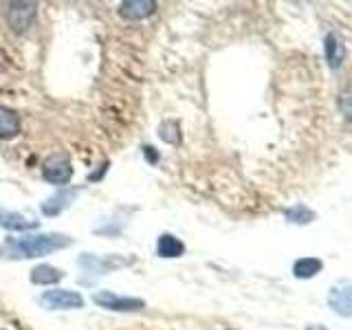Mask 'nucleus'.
I'll list each match as a JSON object with an SVG mask.
<instances>
[{
	"label": "nucleus",
	"mask_w": 352,
	"mask_h": 330,
	"mask_svg": "<svg viewBox=\"0 0 352 330\" xmlns=\"http://www.w3.org/2000/svg\"><path fill=\"white\" fill-rule=\"evenodd\" d=\"M73 238L64 234H36V236H25V238H14L7 240V256L14 260H25V258H40L49 256V253L71 247Z\"/></svg>",
	"instance_id": "1"
},
{
	"label": "nucleus",
	"mask_w": 352,
	"mask_h": 330,
	"mask_svg": "<svg viewBox=\"0 0 352 330\" xmlns=\"http://www.w3.org/2000/svg\"><path fill=\"white\" fill-rule=\"evenodd\" d=\"M38 302L49 308V311H75V308H84V297L75 291H64V289H55V291H44Z\"/></svg>",
	"instance_id": "2"
},
{
	"label": "nucleus",
	"mask_w": 352,
	"mask_h": 330,
	"mask_svg": "<svg viewBox=\"0 0 352 330\" xmlns=\"http://www.w3.org/2000/svg\"><path fill=\"white\" fill-rule=\"evenodd\" d=\"M42 176L53 185H66L73 176V168H71V159L69 154H51V157L44 161L42 165Z\"/></svg>",
	"instance_id": "3"
},
{
	"label": "nucleus",
	"mask_w": 352,
	"mask_h": 330,
	"mask_svg": "<svg viewBox=\"0 0 352 330\" xmlns=\"http://www.w3.org/2000/svg\"><path fill=\"white\" fill-rule=\"evenodd\" d=\"M93 302L97 306L106 308V311H117V313H132V311H141L146 308V302L137 300V297H121L110 291H97L93 293Z\"/></svg>",
	"instance_id": "4"
},
{
	"label": "nucleus",
	"mask_w": 352,
	"mask_h": 330,
	"mask_svg": "<svg viewBox=\"0 0 352 330\" xmlns=\"http://www.w3.org/2000/svg\"><path fill=\"white\" fill-rule=\"evenodd\" d=\"M328 306L339 317L352 319V282L344 280L328 291Z\"/></svg>",
	"instance_id": "5"
},
{
	"label": "nucleus",
	"mask_w": 352,
	"mask_h": 330,
	"mask_svg": "<svg viewBox=\"0 0 352 330\" xmlns=\"http://www.w3.org/2000/svg\"><path fill=\"white\" fill-rule=\"evenodd\" d=\"M80 194V187H64L58 194H53L49 201L42 203V214L44 216H58L62 214L66 207H71V203Z\"/></svg>",
	"instance_id": "6"
},
{
	"label": "nucleus",
	"mask_w": 352,
	"mask_h": 330,
	"mask_svg": "<svg viewBox=\"0 0 352 330\" xmlns=\"http://www.w3.org/2000/svg\"><path fill=\"white\" fill-rule=\"evenodd\" d=\"M324 51H326V60L330 69H341L346 62V44L341 40L339 33L330 31L328 36L324 38Z\"/></svg>",
	"instance_id": "7"
},
{
	"label": "nucleus",
	"mask_w": 352,
	"mask_h": 330,
	"mask_svg": "<svg viewBox=\"0 0 352 330\" xmlns=\"http://www.w3.org/2000/svg\"><path fill=\"white\" fill-rule=\"evenodd\" d=\"M33 16H36V3H11L9 5V25L14 31H27Z\"/></svg>",
	"instance_id": "8"
},
{
	"label": "nucleus",
	"mask_w": 352,
	"mask_h": 330,
	"mask_svg": "<svg viewBox=\"0 0 352 330\" xmlns=\"http://www.w3.org/2000/svg\"><path fill=\"white\" fill-rule=\"evenodd\" d=\"M124 264H128V262H119V258H95L91 253H84L80 258V267L91 275H106L110 269L124 267Z\"/></svg>",
	"instance_id": "9"
},
{
	"label": "nucleus",
	"mask_w": 352,
	"mask_h": 330,
	"mask_svg": "<svg viewBox=\"0 0 352 330\" xmlns=\"http://www.w3.org/2000/svg\"><path fill=\"white\" fill-rule=\"evenodd\" d=\"M157 3L152 0H126V3L119 5V16H124L126 20H141L154 14Z\"/></svg>",
	"instance_id": "10"
},
{
	"label": "nucleus",
	"mask_w": 352,
	"mask_h": 330,
	"mask_svg": "<svg viewBox=\"0 0 352 330\" xmlns=\"http://www.w3.org/2000/svg\"><path fill=\"white\" fill-rule=\"evenodd\" d=\"M0 227L9 231H27V229H36L38 220L25 218L18 212H7V209L0 207Z\"/></svg>",
	"instance_id": "11"
},
{
	"label": "nucleus",
	"mask_w": 352,
	"mask_h": 330,
	"mask_svg": "<svg viewBox=\"0 0 352 330\" xmlns=\"http://www.w3.org/2000/svg\"><path fill=\"white\" fill-rule=\"evenodd\" d=\"M20 135V117L7 106H0V139Z\"/></svg>",
	"instance_id": "12"
},
{
	"label": "nucleus",
	"mask_w": 352,
	"mask_h": 330,
	"mask_svg": "<svg viewBox=\"0 0 352 330\" xmlns=\"http://www.w3.org/2000/svg\"><path fill=\"white\" fill-rule=\"evenodd\" d=\"M324 269V262L319 260V258H300L295 264H293V275L295 278H300V280H311L315 278L317 273H322Z\"/></svg>",
	"instance_id": "13"
},
{
	"label": "nucleus",
	"mask_w": 352,
	"mask_h": 330,
	"mask_svg": "<svg viewBox=\"0 0 352 330\" xmlns=\"http://www.w3.org/2000/svg\"><path fill=\"white\" fill-rule=\"evenodd\" d=\"M157 253L161 258H181L185 253V245L176 236L163 234L157 242Z\"/></svg>",
	"instance_id": "14"
},
{
	"label": "nucleus",
	"mask_w": 352,
	"mask_h": 330,
	"mask_svg": "<svg viewBox=\"0 0 352 330\" xmlns=\"http://www.w3.org/2000/svg\"><path fill=\"white\" fill-rule=\"evenodd\" d=\"M284 218L289 220L291 225H311L313 220L317 218V214L308 205L297 203V205H293L289 209H284Z\"/></svg>",
	"instance_id": "15"
},
{
	"label": "nucleus",
	"mask_w": 352,
	"mask_h": 330,
	"mask_svg": "<svg viewBox=\"0 0 352 330\" xmlns=\"http://www.w3.org/2000/svg\"><path fill=\"white\" fill-rule=\"evenodd\" d=\"M62 278H64V273L60 269L51 267V264H40V267H36L31 271V282L33 284H42V286L58 284Z\"/></svg>",
	"instance_id": "16"
},
{
	"label": "nucleus",
	"mask_w": 352,
	"mask_h": 330,
	"mask_svg": "<svg viewBox=\"0 0 352 330\" xmlns=\"http://www.w3.org/2000/svg\"><path fill=\"white\" fill-rule=\"evenodd\" d=\"M159 137L163 141L172 143V146H176V143H181V130H179V124L176 121H163L161 128H159Z\"/></svg>",
	"instance_id": "17"
},
{
	"label": "nucleus",
	"mask_w": 352,
	"mask_h": 330,
	"mask_svg": "<svg viewBox=\"0 0 352 330\" xmlns=\"http://www.w3.org/2000/svg\"><path fill=\"white\" fill-rule=\"evenodd\" d=\"M339 110L348 121H352V84H348L344 91L339 93Z\"/></svg>",
	"instance_id": "18"
},
{
	"label": "nucleus",
	"mask_w": 352,
	"mask_h": 330,
	"mask_svg": "<svg viewBox=\"0 0 352 330\" xmlns=\"http://www.w3.org/2000/svg\"><path fill=\"white\" fill-rule=\"evenodd\" d=\"M143 150H146V154H148V161H159V157H157V152H150V148L146 146V148H143Z\"/></svg>",
	"instance_id": "19"
},
{
	"label": "nucleus",
	"mask_w": 352,
	"mask_h": 330,
	"mask_svg": "<svg viewBox=\"0 0 352 330\" xmlns=\"http://www.w3.org/2000/svg\"><path fill=\"white\" fill-rule=\"evenodd\" d=\"M306 330H328V328L322 324H311V326H306Z\"/></svg>",
	"instance_id": "20"
},
{
	"label": "nucleus",
	"mask_w": 352,
	"mask_h": 330,
	"mask_svg": "<svg viewBox=\"0 0 352 330\" xmlns=\"http://www.w3.org/2000/svg\"><path fill=\"white\" fill-rule=\"evenodd\" d=\"M0 330H3V328H0Z\"/></svg>",
	"instance_id": "21"
}]
</instances>
